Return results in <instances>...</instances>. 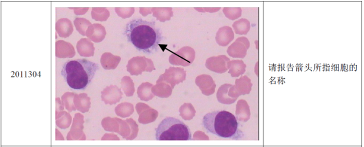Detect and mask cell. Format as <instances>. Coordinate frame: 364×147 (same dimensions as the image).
<instances>
[{"label":"cell","mask_w":364,"mask_h":147,"mask_svg":"<svg viewBox=\"0 0 364 147\" xmlns=\"http://www.w3.org/2000/svg\"><path fill=\"white\" fill-rule=\"evenodd\" d=\"M124 34L138 51L148 55L158 51L160 41L163 39L161 30L155 26V22L142 19H133L127 23Z\"/></svg>","instance_id":"1"},{"label":"cell","mask_w":364,"mask_h":147,"mask_svg":"<svg viewBox=\"0 0 364 147\" xmlns=\"http://www.w3.org/2000/svg\"><path fill=\"white\" fill-rule=\"evenodd\" d=\"M203 126L208 133L224 139L240 140L245 136L239 129L235 116L226 111L208 113L203 118Z\"/></svg>","instance_id":"2"},{"label":"cell","mask_w":364,"mask_h":147,"mask_svg":"<svg viewBox=\"0 0 364 147\" xmlns=\"http://www.w3.org/2000/svg\"><path fill=\"white\" fill-rule=\"evenodd\" d=\"M99 65L87 59H76L65 63L61 74L69 87L74 90L86 89Z\"/></svg>","instance_id":"3"},{"label":"cell","mask_w":364,"mask_h":147,"mask_svg":"<svg viewBox=\"0 0 364 147\" xmlns=\"http://www.w3.org/2000/svg\"><path fill=\"white\" fill-rule=\"evenodd\" d=\"M157 141H191L190 129L177 118L169 117L161 121L155 129Z\"/></svg>","instance_id":"4"},{"label":"cell","mask_w":364,"mask_h":147,"mask_svg":"<svg viewBox=\"0 0 364 147\" xmlns=\"http://www.w3.org/2000/svg\"><path fill=\"white\" fill-rule=\"evenodd\" d=\"M170 57V63L173 65L183 66L187 67L194 62L195 59V51L192 47H184L178 52H172Z\"/></svg>","instance_id":"5"},{"label":"cell","mask_w":364,"mask_h":147,"mask_svg":"<svg viewBox=\"0 0 364 147\" xmlns=\"http://www.w3.org/2000/svg\"><path fill=\"white\" fill-rule=\"evenodd\" d=\"M186 72L183 68L170 67L166 69L165 73L159 76L157 83L166 82L170 83L173 89L175 85L186 80Z\"/></svg>","instance_id":"6"},{"label":"cell","mask_w":364,"mask_h":147,"mask_svg":"<svg viewBox=\"0 0 364 147\" xmlns=\"http://www.w3.org/2000/svg\"><path fill=\"white\" fill-rule=\"evenodd\" d=\"M240 94L236 89L235 85L226 83L219 87L217 98L218 102L224 105H231L237 100Z\"/></svg>","instance_id":"7"},{"label":"cell","mask_w":364,"mask_h":147,"mask_svg":"<svg viewBox=\"0 0 364 147\" xmlns=\"http://www.w3.org/2000/svg\"><path fill=\"white\" fill-rule=\"evenodd\" d=\"M230 59L225 56L212 57L207 59L206 67L208 69L218 74H223L229 69Z\"/></svg>","instance_id":"8"},{"label":"cell","mask_w":364,"mask_h":147,"mask_svg":"<svg viewBox=\"0 0 364 147\" xmlns=\"http://www.w3.org/2000/svg\"><path fill=\"white\" fill-rule=\"evenodd\" d=\"M250 47L249 39L245 37L239 38L227 50V54L234 58H244Z\"/></svg>","instance_id":"9"},{"label":"cell","mask_w":364,"mask_h":147,"mask_svg":"<svg viewBox=\"0 0 364 147\" xmlns=\"http://www.w3.org/2000/svg\"><path fill=\"white\" fill-rule=\"evenodd\" d=\"M196 84L201 90V93L206 96L214 94L216 87V83L213 80L212 77L207 74H203L197 77Z\"/></svg>","instance_id":"10"},{"label":"cell","mask_w":364,"mask_h":147,"mask_svg":"<svg viewBox=\"0 0 364 147\" xmlns=\"http://www.w3.org/2000/svg\"><path fill=\"white\" fill-rule=\"evenodd\" d=\"M233 39V31L229 26H223L217 33L216 41L219 45H227Z\"/></svg>","instance_id":"11"},{"label":"cell","mask_w":364,"mask_h":147,"mask_svg":"<svg viewBox=\"0 0 364 147\" xmlns=\"http://www.w3.org/2000/svg\"><path fill=\"white\" fill-rule=\"evenodd\" d=\"M236 119L239 122H247L251 118V111L247 102L239 100L236 105Z\"/></svg>","instance_id":"12"},{"label":"cell","mask_w":364,"mask_h":147,"mask_svg":"<svg viewBox=\"0 0 364 147\" xmlns=\"http://www.w3.org/2000/svg\"><path fill=\"white\" fill-rule=\"evenodd\" d=\"M252 83L251 79L247 76L241 77L237 79L235 82L236 89L240 95H245L249 94L252 90Z\"/></svg>","instance_id":"13"},{"label":"cell","mask_w":364,"mask_h":147,"mask_svg":"<svg viewBox=\"0 0 364 147\" xmlns=\"http://www.w3.org/2000/svg\"><path fill=\"white\" fill-rule=\"evenodd\" d=\"M247 66L241 60L230 61L229 65V73L232 77H238L245 74Z\"/></svg>","instance_id":"14"},{"label":"cell","mask_w":364,"mask_h":147,"mask_svg":"<svg viewBox=\"0 0 364 147\" xmlns=\"http://www.w3.org/2000/svg\"><path fill=\"white\" fill-rule=\"evenodd\" d=\"M173 89L168 83L161 82L153 87V92L155 95L161 98H168L172 95Z\"/></svg>","instance_id":"15"},{"label":"cell","mask_w":364,"mask_h":147,"mask_svg":"<svg viewBox=\"0 0 364 147\" xmlns=\"http://www.w3.org/2000/svg\"><path fill=\"white\" fill-rule=\"evenodd\" d=\"M154 11L153 17H157V21L164 23L167 21H170L171 17H173L172 8H153Z\"/></svg>","instance_id":"16"},{"label":"cell","mask_w":364,"mask_h":147,"mask_svg":"<svg viewBox=\"0 0 364 147\" xmlns=\"http://www.w3.org/2000/svg\"><path fill=\"white\" fill-rule=\"evenodd\" d=\"M180 116L185 120H190L196 115V111L191 103H185L179 109Z\"/></svg>","instance_id":"17"},{"label":"cell","mask_w":364,"mask_h":147,"mask_svg":"<svg viewBox=\"0 0 364 147\" xmlns=\"http://www.w3.org/2000/svg\"><path fill=\"white\" fill-rule=\"evenodd\" d=\"M232 26L236 34H247L251 28V24L248 20L242 19L236 21Z\"/></svg>","instance_id":"18"},{"label":"cell","mask_w":364,"mask_h":147,"mask_svg":"<svg viewBox=\"0 0 364 147\" xmlns=\"http://www.w3.org/2000/svg\"><path fill=\"white\" fill-rule=\"evenodd\" d=\"M223 13L227 18L234 20L241 16L242 10L240 8H224Z\"/></svg>","instance_id":"19"}]
</instances>
